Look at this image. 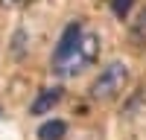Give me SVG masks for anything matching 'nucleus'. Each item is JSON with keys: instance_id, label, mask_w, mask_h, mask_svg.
Returning a JSON list of instances; mask_svg holds the SVG:
<instances>
[{"instance_id": "nucleus-5", "label": "nucleus", "mask_w": 146, "mask_h": 140, "mask_svg": "<svg viewBox=\"0 0 146 140\" xmlns=\"http://www.w3.org/2000/svg\"><path fill=\"white\" fill-rule=\"evenodd\" d=\"M67 134V123L64 120H47L38 125V140H62Z\"/></svg>"}, {"instance_id": "nucleus-1", "label": "nucleus", "mask_w": 146, "mask_h": 140, "mask_svg": "<svg viewBox=\"0 0 146 140\" xmlns=\"http://www.w3.org/2000/svg\"><path fill=\"white\" fill-rule=\"evenodd\" d=\"M96 55H100V38H96L94 32H82V41L76 44V50H73L64 61L53 64V70L58 76H79L96 61Z\"/></svg>"}, {"instance_id": "nucleus-7", "label": "nucleus", "mask_w": 146, "mask_h": 140, "mask_svg": "<svg viewBox=\"0 0 146 140\" xmlns=\"http://www.w3.org/2000/svg\"><path fill=\"white\" fill-rule=\"evenodd\" d=\"M23 0H3V6H21Z\"/></svg>"}, {"instance_id": "nucleus-3", "label": "nucleus", "mask_w": 146, "mask_h": 140, "mask_svg": "<svg viewBox=\"0 0 146 140\" xmlns=\"http://www.w3.org/2000/svg\"><path fill=\"white\" fill-rule=\"evenodd\" d=\"M82 41V23L79 20H73V23H67L64 26V32H62V38H58V44H56V53H53V64H58V61H64V58L76 50V44Z\"/></svg>"}, {"instance_id": "nucleus-2", "label": "nucleus", "mask_w": 146, "mask_h": 140, "mask_svg": "<svg viewBox=\"0 0 146 140\" xmlns=\"http://www.w3.org/2000/svg\"><path fill=\"white\" fill-rule=\"evenodd\" d=\"M126 85H129V67H126L123 61H111L100 76L94 79V85H91V99H96V102L114 99Z\"/></svg>"}, {"instance_id": "nucleus-6", "label": "nucleus", "mask_w": 146, "mask_h": 140, "mask_svg": "<svg viewBox=\"0 0 146 140\" xmlns=\"http://www.w3.org/2000/svg\"><path fill=\"white\" fill-rule=\"evenodd\" d=\"M131 6H135V0H111V9H114L117 18H126L131 12Z\"/></svg>"}, {"instance_id": "nucleus-4", "label": "nucleus", "mask_w": 146, "mask_h": 140, "mask_svg": "<svg viewBox=\"0 0 146 140\" xmlns=\"http://www.w3.org/2000/svg\"><path fill=\"white\" fill-rule=\"evenodd\" d=\"M62 93H64L62 88H47V90H41V93H38V99L29 105V114H47L53 105H58Z\"/></svg>"}]
</instances>
